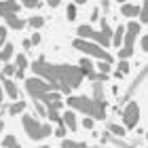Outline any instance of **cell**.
<instances>
[{
  "label": "cell",
  "instance_id": "6da1fadb",
  "mask_svg": "<svg viewBox=\"0 0 148 148\" xmlns=\"http://www.w3.org/2000/svg\"><path fill=\"white\" fill-rule=\"evenodd\" d=\"M32 70L38 78H45L47 83L51 85H59L64 89H74V87L80 85L83 80V72L76 66H66V64H59V66H53V64H47L45 57L36 59L32 64Z\"/></svg>",
  "mask_w": 148,
  "mask_h": 148
},
{
  "label": "cell",
  "instance_id": "7a4b0ae2",
  "mask_svg": "<svg viewBox=\"0 0 148 148\" xmlns=\"http://www.w3.org/2000/svg\"><path fill=\"white\" fill-rule=\"evenodd\" d=\"M68 106L78 112L87 114V116H91L93 121H102L106 116V104L102 102H95L93 97H85V95H70L68 99Z\"/></svg>",
  "mask_w": 148,
  "mask_h": 148
},
{
  "label": "cell",
  "instance_id": "3957f363",
  "mask_svg": "<svg viewBox=\"0 0 148 148\" xmlns=\"http://www.w3.org/2000/svg\"><path fill=\"white\" fill-rule=\"evenodd\" d=\"M72 45H74V49H80L87 57H97L99 62L112 64V55H110V53L106 51L104 47H99V45H95V42H91V40H80V38H76Z\"/></svg>",
  "mask_w": 148,
  "mask_h": 148
},
{
  "label": "cell",
  "instance_id": "277c9868",
  "mask_svg": "<svg viewBox=\"0 0 148 148\" xmlns=\"http://www.w3.org/2000/svg\"><path fill=\"white\" fill-rule=\"evenodd\" d=\"M21 123H23V129H25L30 140H45V138H49L53 133L51 125H40L34 116H30V114H23Z\"/></svg>",
  "mask_w": 148,
  "mask_h": 148
},
{
  "label": "cell",
  "instance_id": "5b68a950",
  "mask_svg": "<svg viewBox=\"0 0 148 148\" xmlns=\"http://www.w3.org/2000/svg\"><path fill=\"white\" fill-rule=\"evenodd\" d=\"M140 32V21H131L127 23V30H125V40H123V49H121L119 57L123 59V62H127V57L133 55V42H136V36Z\"/></svg>",
  "mask_w": 148,
  "mask_h": 148
},
{
  "label": "cell",
  "instance_id": "8992f818",
  "mask_svg": "<svg viewBox=\"0 0 148 148\" xmlns=\"http://www.w3.org/2000/svg\"><path fill=\"white\" fill-rule=\"evenodd\" d=\"M25 89H28V93H30V95L34 97V99H38L40 95H45V93L53 91V87H51V83H47L45 78L32 76V78L25 80Z\"/></svg>",
  "mask_w": 148,
  "mask_h": 148
},
{
  "label": "cell",
  "instance_id": "52a82bcc",
  "mask_svg": "<svg viewBox=\"0 0 148 148\" xmlns=\"http://www.w3.org/2000/svg\"><path fill=\"white\" fill-rule=\"evenodd\" d=\"M121 119H123V127H125V129H133V127H138L140 106L136 102H127V106L123 108V114H121Z\"/></svg>",
  "mask_w": 148,
  "mask_h": 148
},
{
  "label": "cell",
  "instance_id": "ba28073f",
  "mask_svg": "<svg viewBox=\"0 0 148 148\" xmlns=\"http://www.w3.org/2000/svg\"><path fill=\"white\" fill-rule=\"evenodd\" d=\"M142 80H148V68H146V66H144V70L140 72L136 78H133V83L129 85V89H127V93L123 95V102H127V99H131V95L136 93V89H138L140 85H142Z\"/></svg>",
  "mask_w": 148,
  "mask_h": 148
},
{
  "label": "cell",
  "instance_id": "9c48e42d",
  "mask_svg": "<svg viewBox=\"0 0 148 148\" xmlns=\"http://www.w3.org/2000/svg\"><path fill=\"white\" fill-rule=\"evenodd\" d=\"M19 2H0V17L6 19V17H15L17 11H19Z\"/></svg>",
  "mask_w": 148,
  "mask_h": 148
},
{
  "label": "cell",
  "instance_id": "30bf717a",
  "mask_svg": "<svg viewBox=\"0 0 148 148\" xmlns=\"http://www.w3.org/2000/svg\"><path fill=\"white\" fill-rule=\"evenodd\" d=\"M106 142H110L112 146H116V148H136V144H131V142H125L123 138H116V136H112V133H104V138Z\"/></svg>",
  "mask_w": 148,
  "mask_h": 148
},
{
  "label": "cell",
  "instance_id": "8fae6325",
  "mask_svg": "<svg viewBox=\"0 0 148 148\" xmlns=\"http://www.w3.org/2000/svg\"><path fill=\"white\" fill-rule=\"evenodd\" d=\"M140 9H142V4L125 2V4H121V15H125V17H140Z\"/></svg>",
  "mask_w": 148,
  "mask_h": 148
},
{
  "label": "cell",
  "instance_id": "7c38bea8",
  "mask_svg": "<svg viewBox=\"0 0 148 148\" xmlns=\"http://www.w3.org/2000/svg\"><path fill=\"white\" fill-rule=\"evenodd\" d=\"M2 87H4L6 95H9L11 99H17L19 97V89H17V85L13 83L11 78H2ZM17 102H19V99H17Z\"/></svg>",
  "mask_w": 148,
  "mask_h": 148
},
{
  "label": "cell",
  "instance_id": "4fadbf2b",
  "mask_svg": "<svg viewBox=\"0 0 148 148\" xmlns=\"http://www.w3.org/2000/svg\"><path fill=\"white\" fill-rule=\"evenodd\" d=\"M62 121H64V125L68 127L70 131H76L78 129V123H76V114H74L72 110H66L62 114Z\"/></svg>",
  "mask_w": 148,
  "mask_h": 148
},
{
  "label": "cell",
  "instance_id": "5bb4252c",
  "mask_svg": "<svg viewBox=\"0 0 148 148\" xmlns=\"http://www.w3.org/2000/svg\"><path fill=\"white\" fill-rule=\"evenodd\" d=\"M6 21V28H11V30H23L25 25H28V21H25V19H21V17H6L4 19Z\"/></svg>",
  "mask_w": 148,
  "mask_h": 148
},
{
  "label": "cell",
  "instance_id": "9a60e30c",
  "mask_svg": "<svg viewBox=\"0 0 148 148\" xmlns=\"http://www.w3.org/2000/svg\"><path fill=\"white\" fill-rule=\"evenodd\" d=\"M125 30H127V25H119L114 30V34H112V45L114 47H121V42L125 40Z\"/></svg>",
  "mask_w": 148,
  "mask_h": 148
},
{
  "label": "cell",
  "instance_id": "2e32d148",
  "mask_svg": "<svg viewBox=\"0 0 148 148\" xmlns=\"http://www.w3.org/2000/svg\"><path fill=\"white\" fill-rule=\"evenodd\" d=\"M13 55H15V47L6 42V45H4V49L0 51V64H2V62H4V64H9V59H11Z\"/></svg>",
  "mask_w": 148,
  "mask_h": 148
},
{
  "label": "cell",
  "instance_id": "e0dca14e",
  "mask_svg": "<svg viewBox=\"0 0 148 148\" xmlns=\"http://www.w3.org/2000/svg\"><path fill=\"white\" fill-rule=\"evenodd\" d=\"M78 66H80V72H83V76H89V74H93V68H95V66L91 64L89 57H83V59L78 62Z\"/></svg>",
  "mask_w": 148,
  "mask_h": 148
},
{
  "label": "cell",
  "instance_id": "ac0fdd59",
  "mask_svg": "<svg viewBox=\"0 0 148 148\" xmlns=\"http://www.w3.org/2000/svg\"><path fill=\"white\" fill-rule=\"evenodd\" d=\"M25 110V102H13V104H9V114H21Z\"/></svg>",
  "mask_w": 148,
  "mask_h": 148
},
{
  "label": "cell",
  "instance_id": "d6986e66",
  "mask_svg": "<svg viewBox=\"0 0 148 148\" xmlns=\"http://www.w3.org/2000/svg\"><path fill=\"white\" fill-rule=\"evenodd\" d=\"M108 131L112 133V136H116V138H123L127 129H125V127H123V125H116V123H110V125H108Z\"/></svg>",
  "mask_w": 148,
  "mask_h": 148
},
{
  "label": "cell",
  "instance_id": "ffe728a7",
  "mask_svg": "<svg viewBox=\"0 0 148 148\" xmlns=\"http://www.w3.org/2000/svg\"><path fill=\"white\" fill-rule=\"evenodd\" d=\"M28 25H32L34 30L42 28V25H45V17H40V15H32V17L28 19Z\"/></svg>",
  "mask_w": 148,
  "mask_h": 148
},
{
  "label": "cell",
  "instance_id": "44dd1931",
  "mask_svg": "<svg viewBox=\"0 0 148 148\" xmlns=\"http://www.w3.org/2000/svg\"><path fill=\"white\" fill-rule=\"evenodd\" d=\"M13 74L17 76V66H13V64H4V66H2V78H9V76H13Z\"/></svg>",
  "mask_w": 148,
  "mask_h": 148
},
{
  "label": "cell",
  "instance_id": "7402d4cb",
  "mask_svg": "<svg viewBox=\"0 0 148 148\" xmlns=\"http://www.w3.org/2000/svg\"><path fill=\"white\" fill-rule=\"evenodd\" d=\"M47 119H49V121H53V123H62V114H59L55 108H47Z\"/></svg>",
  "mask_w": 148,
  "mask_h": 148
},
{
  "label": "cell",
  "instance_id": "603a6c76",
  "mask_svg": "<svg viewBox=\"0 0 148 148\" xmlns=\"http://www.w3.org/2000/svg\"><path fill=\"white\" fill-rule=\"evenodd\" d=\"M15 66H17V72H23L25 68H28V57L19 53V55H17V62H15Z\"/></svg>",
  "mask_w": 148,
  "mask_h": 148
},
{
  "label": "cell",
  "instance_id": "cb8c5ba5",
  "mask_svg": "<svg viewBox=\"0 0 148 148\" xmlns=\"http://www.w3.org/2000/svg\"><path fill=\"white\" fill-rule=\"evenodd\" d=\"M87 78H89V80H93V83H106V80H108V74H102V72H93V74H89Z\"/></svg>",
  "mask_w": 148,
  "mask_h": 148
},
{
  "label": "cell",
  "instance_id": "d4e9b609",
  "mask_svg": "<svg viewBox=\"0 0 148 148\" xmlns=\"http://www.w3.org/2000/svg\"><path fill=\"white\" fill-rule=\"evenodd\" d=\"M62 148H91V146H87L83 142H72V140H64L62 142Z\"/></svg>",
  "mask_w": 148,
  "mask_h": 148
},
{
  "label": "cell",
  "instance_id": "484cf974",
  "mask_svg": "<svg viewBox=\"0 0 148 148\" xmlns=\"http://www.w3.org/2000/svg\"><path fill=\"white\" fill-rule=\"evenodd\" d=\"M140 23H148V2H142V9H140Z\"/></svg>",
  "mask_w": 148,
  "mask_h": 148
},
{
  "label": "cell",
  "instance_id": "4316f807",
  "mask_svg": "<svg viewBox=\"0 0 148 148\" xmlns=\"http://www.w3.org/2000/svg\"><path fill=\"white\" fill-rule=\"evenodd\" d=\"M66 17H68V21H74V19H76V4H68V9H66Z\"/></svg>",
  "mask_w": 148,
  "mask_h": 148
},
{
  "label": "cell",
  "instance_id": "83f0119b",
  "mask_svg": "<svg viewBox=\"0 0 148 148\" xmlns=\"http://www.w3.org/2000/svg\"><path fill=\"white\" fill-rule=\"evenodd\" d=\"M13 146H17L15 136H6V138L2 140V148H13Z\"/></svg>",
  "mask_w": 148,
  "mask_h": 148
},
{
  "label": "cell",
  "instance_id": "f1b7e54d",
  "mask_svg": "<svg viewBox=\"0 0 148 148\" xmlns=\"http://www.w3.org/2000/svg\"><path fill=\"white\" fill-rule=\"evenodd\" d=\"M95 68L102 72V74H110V70H112V64H106V62H99Z\"/></svg>",
  "mask_w": 148,
  "mask_h": 148
},
{
  "label": "cell",
  "instance_id": "f546056e",
  "mask_svg": "<svg viewBox=\"0 0 148 148\" xmlns=\"http://www.w3.org/2000/svg\"><path fill=\"white\" fill-rule=\"evenodd\" d=\"M6 32H9V30H6L4 25H0V51H2L4 45H6Z\"/></svg>",
  "mask_w": 148,
  "mask_h": 148
},
{
  "label": "cell",
  "instance_id": "4dcf8cb0",
  "mask_svg": "<svg viewBox=\"0 0 148 148\" xmlns=\"http://www.w3.org/2000/svg\"><path fill=\"white\" fill-rule=\"evenodd\" d=\"M66 131H68V127H66L64 121H62V123L57 125V129H55V136H57V138H66Z\"/></svg>",
  "mask_w": 148,
  "mask_h": 148
},
{
  "label": "cell",
  "instance_id": "1f68e13d",
  "mask_svg": "<svg viewBox=\"0 0 148 148\" xmlns=\"http://www.w3.org/2000/svg\"><path fill=\"white\" fill-rule=\"evenodd\" d=\"M121 74H123V76H125V74L127 72H129V64H127V62H123V59H121V64H119V68H116Z\"/></svg>",
  "mask_w": 148,
  "mask_h": 148
},
{
  "label": "cell",
  "instance_id": "d6a6232c",
  "mask_svg": "<svg viewBox=\"0 0 148 148\" xmlns=\"http://www.w3.org/2000/svg\"><path fill=\"white\" fill-rule=\"evenodd\" d=\"M34 108H36V112L40 114V116H47V108H45L40 102H34Z\"/></svg>",
  "mask_w": 148,
  "mask_h": 148
},
{
  "label": "cell",
  "instance_id": "836d02e7",
  "mask_svg": "<svg viewBox=\"0 0 148 148\" xmlns=\"http://www.w3.org/2000/svg\"><path fill=\"white\" fill-rule=\"evenodd\" d=\"M93 123H95V121H93L91 116H85L83 119V127H85V129H93Z\"/></svg>",
  "mask_w": 148,
  "mask_h": 148
},
{
  "label": "cell",
  "instance_id": "e575fe53",
  "mask_svg": "<svg viewBox=\"0 0 148 148\" xmlns=\"http://www.w3.org/2000/svg\"><path fill=\"white\" fill-rule=\"evenodd\" d=\"M23 6H28V9H38V6H40V2H34V0H25V2H23Z\"/></svg>",
  "mask_w": 148,
  "mask_h": 148
},
{
  "label": "cell",
  "instance_id": "d590c367",
  "mask_svg": "<svg viewBox=\"0 0 148 148\" xmlns=\"http://www.w3.org/2000/svg\"><path fill=\"white\" fill-rule=\"evenodd\" d=\"M140 45H142V51H146V53H148V34H144V36H142V42H140Z\"/></svg>",
  "mask_w": 148,
  "mask_h": 148
},
{
  "label": "cell",
  "instance_id": "8d00e7d4",
  "mask_svg": "<svg viewBox=\"0 0 148 148\" xmlns=\"http://www.w3.org/2000/svg\"><path fill=\"white\" fill-rule=\"evenodd\" d=\"M30 40H32V45H38V42H40V34H38V32H34Z\"/></svg>",
  "mask_w": 148,
  "mask_h": 148
},
{
  "label": "cell",
  "instance_id": "74e56055",
  "mask_svg": "<svg viewBox=\"0 0 148 148\" xmlns=\"http://www.w3.org/2000/svg\"><path fill=\"white\" fill-rule=\"evenodd\" d=\"M21 47H23V49H30V47H32V40H23Z\"/></svg>",
  "mask_w": 148,
  "mask_h": 148
},
{
  "label": "cell",
  "instance_id": "f35d334b",
  "mask_svg": "<svg viewBox=\"0 0 148 148\" xmlns=\"http://www.w3.org/2000/svg\"><path fill=\"white\" fill-rule=\"evenodd\" d=\"M49 6H51V9H55V6H59V0H51V2H49Z\"/></svg>",
  "mask_w": 148,
  "mask_h": 148
},
{
  "label": "cell",
  "instance_id": "ab89813d",
  "mask_svg": "<svg viewBox=\"0 0 148 148\" xmlns=\"http://www.w3.org/2000/svg\"><path fill=\"white\" fill-rule=\"evenodd\" d=\"M91 19H99V13H97V9H95V11L91 13Z\"/></svg>",
  "mask_w": 148,
  "mask_h": 148
},
{
  "label": "cell",
  "instance_id": "60d3db41",
  "mask_svg": "<svg viewBox=\"0 0 148 148\" xmlns=\"http://www.w3.org/2000/svg\"><path fill=\"white\" fill-rule=\"evenodd\" d=\"M0 106H2V85H0Z\"/></svg>",
  "mask_w": 148,
  "mask_h": 148
},
{
  "label": "cell",
  "instance_id": "b9f144b4",
  "mask_svg": "<svg viewBox=\"0 0 148 148\" xmlns=\"http://www.w3.org/2000/svg\"><path fill=\"white\" fill-rule=\"evenodd\" d=\"M4 129V123H2V121H0V131H2Z\"/></svg>",
  "mask_w": 148,
  "mask_h": 148
},
{
  "label": "cell",
  "instance_id": "7bdbcfd3",
  "mask_svg": "<svg viewBox=\"0 0 148 148\" xmlns=\"http://www.w3.org/2000/svg\"><path fill=\"white\" fill-rule=\"evenodd\" d=\"M13 148H21V146H19V144H17V146H13Z\"/></svg>",
  "mask_w": 148,
  "mask_h": 148
},
{
  "label": "cell",
  "instance_id": "ee69618b",
  "mask_svg": "<svg viewBox=\"0 0 148 148\" xmlns=\"http://www.w3.org/2000/svg\"><path fill=\"white\" fill-rule=\"evenodd\" d=\"M40 148H49V146H40Z\"/></svg>",
  "mask_w": 148,
  "mask_h": 148
},
{
  "label": "cell",
  "instance_id": "f6af8a7d",
  "mask_svg": "<svg viewBox=\"0 0 148 148\" xmlns=\"http://www.w3.org/2000/svg\"><path fill=\"white\" fill-rule=\"evenodd\" d=\"M146 138H148V133H146Z\"/></svg>",
  "mask_w": 148,
  "mask_h": 148
},
{
  "label": "cell",
  "instance_id": "bcb514c9",
  "mask_svg": "<svg viewBox=\"0 0 148 148\" xmlns=\"http://www.w3.org/2000/svg\"><path fill=\"white\" fill-rule=\"evenodd\" d=\"M0 66H2V64H0Z\"/></svg>",
  "mask_w": 148,
  "mask_h": 148
}]
</instances>
